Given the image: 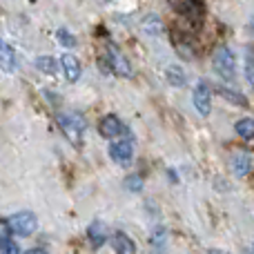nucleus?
Segmentation results:
<instances>
[{"mask_svg":"<svg viewBox=\"0 0 254 254\" xmlns=\"http://www.w3.org/2000/svg\"><path fill=\"white\" fill-rule=\"evenodd\" d=\"M58 125L61 131L65 134V138L74 145L76 149L83 147V134H85V121L80 119L74 112H67V114H58Z\"/></svg>","mask_w":254,"mask_h":254,"instance_id":"obj_1","label":"nucleus"},{"mask_svg":"<svg viewBox=\"0 0 254 254\" xmlns=\"http://www.w3.org/2000/svg\"><path fill=\"white\" fill-rule=\"evenodd\" d=\"M237 134L241 136L243 140H252L254 138V119L252 116H246V119H239L237 125H234Z\"/></svg>","mask_w":254,"mask_h":254,"instance_id":"obj_13","label":"nucleus"},{"mask_svg":"<svg viewBox=\"0 0 254 254\" xmlns=\"http://www.w3.org/2000/svg\"><path fill=\"white\" fill-rule=\"evenodd\" d=\"M25 254H47L45 250H40V248H34V250H27Z\"/></svg>","mask_w":254,"mask_h":254,"instance_id":"obj_23","label":"nucleus"},{"mask_svg":"<svg viewBox=\"0 0 254 254\" xmlns=\"http://www.w3.org/2000/svg\"><path fill=\"white\" fill-rule=\"evenodd\" d=\"M125 185H127V190H131V192H138V190H143V179H140L138 174H131V176H127Z\"/></svg>","mask_w":254,"mask_h":254,"instance_id":"obj_19","label":"nucleus"},{"mask_svg":"<svg viewBox=\"0 0 254 254\" xmlns=\"http://www.w3.org/2000/svg\"><path fill=\"white\" fill-rule=\"evenodd\" d=\"M131 154H134V147H131L129 140H119V143L110 145V156L112 161L121 163V165H129Z\"/></svg>","mask_w":254,"mask_h":254,"instance_id":"obj_8","label":"nucleus"},{"mask_svg":"<svg viewBox=\"0 0 254 254\" xmlns=\"http://www.w3.org/2000/svg\"><path fill=\"white\" fill-rule=\"evenodd\" d=\"M36 67H38L43 74H49V76H54L58 71V63H56V58H52V56H40L38 61H36Z\"/></svg>","mask_w":254,"mask_h":254,"instance_id":"obj_15","label":"nucleus"},{"mask_svg":"<svg viewBox=\"0 0 254 254\" xmlns=\"http://www.w3.org/2000/svg\"><path fill=\"white\" fill-rule=\"evenodd\" d=\"M0 254H20V248H18L16 241H2L0 243Z\"/></svg>","mask_w":254,"mask_h":254,"instance_id":"obj_20","label":"nucleus"},{"mask_svg":"<svg viewBox=\"0 0 254 254\" xmlns=\"http://www.w3.org/2000/svg\"><path fill=\"white\" fill-rule=\"evenodd\" d=\"M210 254H228V252H223V250H219V248H214V250H210Z\"/></svg>","mask_w":254,"mask_h":254,"instance_id":"obj_24","label":"nucleus"},{"mask_svg":"<svg viewBox=\"0 0 254 254\" xmlns=\"http://www.w3.org/2000/svg\"><path fill=\"white\" fill-rule=\"evenodd\" d=\"M87 237H89V241H92L94 248H101L103 243L107 241V228L103 223H98V221H94V223L87 228Z\"/></svg>","mask_w":254,"mask_h":254,"instance_id":"obj_12","label":"nucleus"},{"mask_svg":"<svg viewBox=\"0 0 254 254\" xmlns=\"http://www.w3.org/2000/svg\"><path fill=\"white\" fill-rule=\"evenodd\" d=\"M0 69L7 71V74L16 71V52H13V47L9 43H4V40H0Z\"/></svg>","mask_w":254,"mask_h":254,"instance_id":"obj_10","label":"nucleus"},{"mask_svg":"<svg viewBox=\"0 0 254 254\" xmlns=\"http://www.w3.org/2000/svg\"><path fill=\"white\" fill-rule=\"evenodd\" d=\"M246 76H248V80L254 85V54H250L248 56V67H246Z\"/></svg>","mask_w":254,"mask_h":254,"instance_id":"obj_22","label":"nucleus"},{"mask_svg":"<svg viewBox=\"0 0 254 254\" xmlns=\"http://www.w3.org/2000/svg\"><path fill=\"white\" fill-rule=\"evenodd\" d=\"M123 129L125 127H123V123H121V119L116 114H107L98 121V134H101L103 138H116Z\"/></svg>","mask_w":254,"mask_h":254,"instance_id":"obj_6","label":"nucleus"},{"mask_svg":"<svg viewBox=\"0 0 254 254\" xmlns=\"http://www.w3.org/2000/svg\"><path fill=\"white\" fill-rule=\"evenodd\" d=\"M165 76H167V83L172 85V87H183L185 85V71H183V67H179V65H170L165 69Z\"/></svg>","mask_w":254,"mask_h":254,"instance_id":"obj_14","label":"nucleus"},{"mask_svg":"<svg viewBox=\"0 0 254 254\" xmlns=\"http://www.w3.org/2000/svg\"><path fill=\"white\" fill-rule=\"evenodd\" d=\"M9 225H11V232L18 237H31L38 230V219L34 212H18L9 219Z\"/></svg>","mask_w":254,"mask_h":254,"instance_id":"obj_3","label":"nucleus"},{"mask_svg":"<svg viewBox=\"0 0 254 254\" xmlns=\"http://www.w3.org/2000/svg\"><path fill=\"white\" fill-rule=\"evenodd\" d=\"M107 61H110V69L114 71V74L123 76V78H131V76H134L129 61L121 54V49L116 47V45H110V47H107Z\"/></svg>","mask_w":254,"mask_h":254,"instance_id":"obj_5","label":"nucleus"},{"mask_svg":"<svg viewBox=\"0 0 254 254\" xmlns=\"http://www.w3.org/2000/svg\"><path fill=\"white\" fill-rule=\"evenodd\" d=\"M194 107L201 116H207L212 112V87L207 80H198L194 87Z\"/></svg>","mask_w":254,"mask_h":254,"instance_id":"obj_4","label":"nucleus"},{"mask_svg":"<svg viewBox=\"0 0 254 254\" xmlns=\"http://www.w3.org/2000/svg\"><path fill=\"white\" fill-rule=\"evenodd\" d=\"M61 69H63V74H65V78L69 80V83H76V80L80 78V71H83V67H80L78 58H76L74 54H63Z\"/></svg>","mask_w":254,"mask_h":254,"instance_id":"obj_7","label":"nucleus"},{"mask_svg":"<svg viewBox=\"0 0 254 254\" xmlns=\"http://www.w3.org/2000/svg\"><path fill=\"white\" fill-rule=\"evenodd\" d=\"M9 239H11V225L7 219H0V243L9 241Z\"/></svg>","mask_w":254,"mask_h":254,"instance_id":"obj_21","label":"nucleus"},{"mask_svg":"<svg viewBox=\"0 0 254 254\" xmlns=\"http://www.w3.org/2000/svg\"><path fill=\"white\" fill-rule=\"evenodd\" d=\"M174 9L176 11H181V13H185V16H192V11H196V13L203 11V4H198V2H181V4H174Z\"/></svg>","mask_w":254,"mask_h":254,"instance_id":"obj_18","label":"nucleus"},{"mask_svg":"<svg viewBox=\"0 0 254 254\" xmlns=\"http://www.w3.org/2000/svg\"><path fill=\"white\" fill-rule=\"evenodd\" d=\"M252 163H254V156L248 149H241V152H237L234 154V158H232V170H234V174L237 176H248L252 172Z\"/></svg>","mask_w":254,"mask_h":254,"instance_id":"obj_9","label":"nucleus"},{"mask_svg":"<svg viewBox=\"0 0 254 254\" xmlns=\"http://www.w3.org/2000/svg\"><path fill=\"white\" fill-rule=\"evenodd\" d=\"M212 67L214 71L225 80H232L237 76V58H234L230 47H219L212 56Z\"/></svg>","mask_w":254,"mask_h":254,"instance_id":"obj_2","label":"nucleus"},{"mask_svg":"<svg viewBox=\"0 0 254 254\" xmlns=\"http://www.w3.org/2000/svg\"><path fill=\"white\" fill-rule=\"evenodd\" d=\"M216 92H219L223 98H228L230 103H237V105H248V98L243 96V94H239L237 89H230V87H223V85H221Z\"/></svg>","mask_w":254,"mask_h":254,"instance_id":"obj_16","label":"nucleus"},{"mask_svg":"<svg viewBox=\"0 0 254 254\" xmlns=\"http://www.w3.org/2000/svg\"><path fill=\"white\" fill-rule=\"evenodd\" d=\"M56 36H58V43H61L63 47H67V49L76 47V43H78V40H76L74 36H71V31H67L65 27H61V29L56 31Z\"/></svg>","mask_w":254,"mask_h":254,"instance_id":"obj_17","label":"nucleus"},{"mask_svg":"<svg viewBox=\"0 0 254 254\" xmlns=\"http://www.w3.org/2000/svg\"><path fill=\"white\" fill-rule=\"evenodd\" d=\"M112 243H114L116 254H136V243L131 241L125 232H116L114 239H112Z\"/></svg>","mask_w":254,"mask_h":254,"instance_id":"obj_11","label":"nucleus"}]
</instances>
